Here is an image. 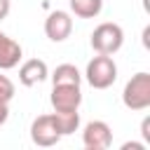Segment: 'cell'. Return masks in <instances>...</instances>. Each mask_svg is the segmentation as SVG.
<instances>
[{
    "label": "cell",
    "instance_id": "6da1fadb",
    "mask_svg": "<svg viewBox=\"0 0 150 150\" xmlns=\"http://www.w3.org/2000/svg\"><path fill=\"white\" fill-rule=\"evenodd\" d=\"M89 42H91V49H94L96 54H108V56H112V54L120 52L122 45H124V30H122L120 23L103 21V23H98V26L94 28Z\"/></svg>",
    "mask_w": 150,
    "mask_h": 150
},
{
    "label": "cell",
    "instance_id": "7a4b0ae2",
    "mask_svg": "<svg viewBox=\"0 0 150 150\" xmlns=\"http://www.w3.org/2000/svg\"><path fill=\"white\" fill-rule=\"evenodd\" d=\"M84 77H87V82H89L94 89H108V87H112L115 80H117V63H115L112 56H108V54H96V56L87 63Z\"/></svg>",
    "mask_w": 150,
    "mask_h": 150
},
{
    "label": "cell",
    "instance_id": "3957f363",
    "mask_svg": "<svg viewBox=\"0 0 150 150\" xmlns=\"http://www.w3.org/2000/svg\"><path fill=\"white\" fill-rule=\"evenodd\" d=\"M122 103L129 110H145V108H150V73L141 70V73L131 75V80L124 84Z\"/></svg>",
    "mask_w": 150,
    "mask_h": 150
},
{
    "label": "cell",
    "instance_id": "277c9868",
    "mask_svg": "<svg viewBox=\"0 0 150 150\" xmlns=\"http://www.w3.org/2000/svg\"><path fill=\"white\" fill-rule=\"evenodd\" d=\"M82 143L87 150H108L112 145V129L103 120H91L84 124Z\"/></svg>",
    "mask_w": 150,
    "mask_h": 150
},
{
    "label": "cell",
    "instance_id": "5b68a950",
    "mask_svg": "<svg viewBox=\"0 0 150 150\" xmlns=\"http://www.w3.org/2000/svg\"><path fill=\"white\" fill-rule=\"evenodd\" d=\"M30 141L35 145H40V148H49V145H56L61 141V134H59V129L54 124L52 112L49 115H40V117L33 120V124H30Z\"/></svg>",
    "mask_w": 150,
    "mask_h": 150
},
{
    "label": "cell",
    "instance_id": "8992f818",
    "mask_svg": "<svg viewBox=\"0 0 150 150\" xmlns=\"http://www.w3.org/2000/svg\"><path fill=\"white\" fill-rule=\"evenodd\" d=\"M73 33V16L63 9H56V12H49L47 19H45V35L52 40V42H63L68 40Z\"/></svg>",
    "mask_w": 150,
    "mask_h": 150
},
{
    "label": "cell",
    "instance_id": "52a82bcc",
    "mask_svg": "<svg viewBox=\"0 0 150 150\" xmlns=\"http://www.w3.org/2000/svg\"><path fill=\"white\" fill-rule=\"evenodd\" d=\"M49 101L54 110H77L82 103L80 84H54Z\"/></svg>",
    "mask_w": 150,
    "mask_h": 150
},
{
    "label": "cell",
    "instance_id": "ba28073f",
    "mask_svg": "<svg viewBox=\"0 0 150 150\" xmlns=\"http://www.w3.org/2000/svg\"><path fill=\"white\" fill-rule=\"evenodd\" d=\"M49 77V68L42 59H28L19 66V82L23 87H35Z\"/></svg>",
    "mask_w": 150,
    "mask_h": 150
},
{
    "label": "cell",
    "instance_id": "9c48e42d",
    "mask_svg": "<svg viewBox=\"0 0 150 150\" xmlns=\"http://www.w3.org/2000/svg\"><path fill=\"white\" fill-rule=\"evenodd\" d=\"M21 56H23L21 45L0 30V70H12V68H16L19 61H21Z\"/></svg>",
    "mask_w": 150,
    "mask_h": 150
},
{
    "label": "cell",
    "instance_id": "30bf717a",
    "mask_svg": "<svg viewBox=\"0 0 150 150\" xmlns=\"http://www.w3.org/2000/svg\"><path fill=\"white\" fill-rule=\"evenodd\" d=\"M52 117H54V124L61 136H70L80 129V112L77 110H54Z\"/></svg>",
    "mask_w": 150,
    "mask_h": 150
},
{
    "label": "cell",
    "instance_id": "8fae6325",
    "mask_svg": "<svg viewBox=\"0 0 150 150\" xmlns=\"http://www.w3.org/2000/svg\"><path fill=\"white\" fill-rule=\"evenodd\" d=\"M103 9V0H70V12L80 19H94Z\"/></svg>",
    "mask_w": 150,
    "mask_h": 150
},
{
    "label": "cell",
    "instance_id": "7c38bea8",
    "mask_svg": "<svg viewBox=\"0 0 150 150\" xmlns=\"http://www.w3.org/2000/svg\"><path fill=\"white\" fill-rule=\"evenodd\" d=\"M52 82L54 84H80L82 82V75H80V70L73 63H61V66L54 68Z\"/></svg>",
    "mask_w": 150,
    "mask_h": 150
},
{
    "label": "cell",
    "instance_id": "4fadbf2b",
    "mask_svg": "<svg viewBox=\"0 0 150 150\" xmlns=\"http://www.w3.org/2000/svg\"><path fill=\"white\" fill-rule=\"evenodd\" d=\"M14 91H16V89H14V82H12L7 75L0 73V101H7V103H9V101L14 98Z\"/></svg>",
    "mask_w": 150,
    "mask_h": 150
},
{
    "label": "cell",
    "instance_id": "5bb4252c",
    "mask_svg": "<svg viewBox=\"0 0 150 150\" xmlns=\"http://www.w3.org/2000/svg\"><path fill=\"white\" fill-rule=\"evenodd\" d=\"M141 136H143V141H145V145L150 143V117H145L143 122H141Z\"/></svg>",
    "mask_w": 150,
    "mask_h": 150
},
{
    "label": "cell",
    "instance_id": "9a60e30c",
    "mask_svg": "<svg viewBox=\"0 0 150 150\" xmlns=\"http://www.w3.org/2000/svg\"><path fill=\"white\" fill-rule=\"evenodd\" d=\"M7 120H9V103L7 101H0V127L7 124Z\"/></svg>",
    "mask_w": 150,
    "mask_h": 150
},
{
    "label": "cell",
    "instance_id": "2e32d148",
    "mask_svg": "<svg viewBox=\"0 0 150 150\" xmlns=\"http://www.w3.org/2000/svg\"><path fill=\"white\" fill-rule=\"evenodd\" d=\"M9 9H12V2H9V0H0V21H2V19H7Z\"/></svg>",
    "mask_w": 150,
    "mask_h": 150
}]
</instances>
